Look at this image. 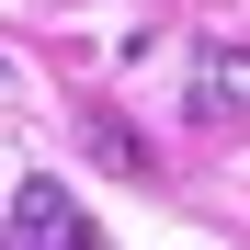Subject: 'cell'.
Returning <instances> with one entry per match:
<instances>
[{
    "mask_svg": "<svg viewBox=\"0 0 250 250\" xmlns=\"http://www.w3.org/2000/svg\"><path fill=\"white\" fill-rule=\"evenodd\" d=\"M193 114H250V57L239 46H205L193 57Z\"/></svg>",
    "mask_w": 250,
    "mask_h": 250,
    "instance_id": "obj_2",
    "label": "cell"
},
{
    "mask_svg": "<svg viewBox=\"0 0 250 250\" xmlns=\"http://www.w3.org/2000/svg\"><path fill=\"white\" fill-rule=\"evenodd\" d=\"M12 250H103V228L80 216L57 182H23L12 193Z\"/></svg>",
    "mask_w": 250,
    "mask_h": 250,
    "instance_id": "obj_1",
    "label": "cell"
}]
</instances>
